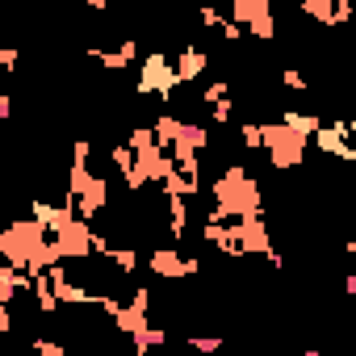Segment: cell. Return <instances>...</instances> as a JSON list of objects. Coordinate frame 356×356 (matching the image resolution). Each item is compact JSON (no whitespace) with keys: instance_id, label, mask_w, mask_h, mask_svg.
Returning <instances> with one entry per match:
<instances>
[{"instance_id":"ffe728a7","label":"cell","mask_w":356,"mask_h":356,"mask_svg":"<svg viewBox=\"0 0 356 356\" xmlns=\"http://www.w3.org/2000/svg\"><path fill=\"white\" fill-rule=\"evenodd\" d=\"M239 138H243L248 151H260L264 147V122H243L239 126Z\"/></svg>"},{"instance_id":"9a60e30c","label":"cell","mask_w":356,"mask_h":356,"mask_svg":"<svg viewBox=\"0 0 356 356\" xmlns=\"http://www.w3.org/2000/svg\"><path fill=\"white\" fill-rule=\"evenodd\" d=\"M92 181H97V176L88 172V163H72V168H67V193H72V197L88 193V185H92Z\"/></svg>"},{"instance_id":"3957f363","label":"cell","mask_w":356,"mask_h":356,"mask_svg":"<svg viewBox=\"0 0 356 356\" xmlns=\"http://www.w3.org/2000/svg\"><path fill=\"white\" fill-rule=\"evenodd\" d=\"M181 88V72H176V59L168 55H147L143 67H138V80H134V92L147 97V92H159L163 101Z\"/></svg>"},{"instance_id":"74e56055","label":"cell","mask_w":356,"mask_h":356,"mask_svg":"<svg viewBox=\"0 0 356 356\" xmlns=\"http://www.w3.org/2000/svg\"><path fill=\"white\" fill-rule=\"evenodd\" d=\"M343 252H348V256H356V235H352V239L343 243Z\"/></svg>"},{"instance_id":"9c48e42d","label":"cell","mask_w":356,"mask_h":356,"mask_svg":"<svg viewBox=\"0 0 356 356\" xmlns=\"http://www.w3.org/2000/svg\"><path fill=\"white\" fill-rule=\"evenodd\" d=\"M168 197V231H172V239H185V231H189V197L185 193H163Z\"/></svg>"},{"instance_id":"4dcf8cb0","label":"cell","mask_w":356,"mask_h":356,"mask_svg":"<svg viewBox=\"0 0 356 356\" xmlns=\"http://www.w3.org/2000/svg\"><path fill=\"white\" fill-rule=\"evenodd\" d=\"M88 159H92V143H88V138H80V143L72 147V163H88Z\"/></svg>"},{"instance_id":"f546056e","label":"cell","mask_w":356,"mask_h":356,"mask_svg":"<svg viewBox=\"0 0 356 356\" xmlns=\"http://www.w3.org/2000/svg\"><path fill=\"white\" fill-rule=\"evenodd\" d=\"M352 17H356V5H352V0H335V26L352 22Z\"/></svg>"},{"instance_id":"7a4b0ae2","label":"cell","mask_w":356,"mask_h":356,"mask_svg":"<svg viewBox=\"0 0 356 356\" xmlns=\"http://www.w3.org/2000/svg\"><path fill=\"white\" fill-rule=\"evenodd\" d=\"M306 134H298L285 118L281 122H264V151H268V163L277 172H289V168H302L306 159Z\"/></svg>"},{"instance_id":"83f0119b","label":"cell","mask_w":356,"mask_h":356,"mask_svg":"<svg viewBox=\"0 0 356 356\" xmlns=\"http://www.w3.org/2000/svg\"><path fill=\"white\" fill-rule=\"evenodd\" d=\"M189 348H197V352H218V348H222V339H218V335H193V339H189Z\"/></svg>"},{"instance_id":"30bf717a","label":"cell","mask_w":356,"mask_h":356,"mask_svg":"<svg viewBox=\"0 0 356 356\" xmlns=\"http://www.w3.org/2000/svg\"><path fill=\"white\" fill-rule=\"evenodd\" d=\"M113 327L134 339V335H143V331L151 327V318H147V310H138V306H122V310L113 314Z\"/></svg>"},{"instance_id":"5b68a950","label":"cell","mask_w":356,"mask_h":356,"mask_svg":"<svg viewBox=\"0 0 356 356\" xmlns=\"http://www.w3.org/2000/svg\"><path fill=\"white\" fill-rule=\"evenodd\" d=\"M55 252H59V260H88V256H92V222L76 214V218L55 235Z\"/></svg>"},{"instance_id":"277c9868","label":"cell","mask_w":356,"mask_h":356,"mask_svg":"<svg viewBox=\"0 0 356 356\" xmlns=\"http://www.w3.org/2000/svg\"><path fill=\"white\" fill-rule=\"evenodd\" d=\"M147 268H151L155 277H168V281H185V277H197V273H202V260L176 252V248H159V252L147 256Z\"/></svg>"},{"instance_id":"d4e9b609","label":"cell","mask_w":356,"mask_h":356,"mask_svg":"<svg viewBox=\"0 0 356 356\" xmlns=\"http://www.w3.org/2000/svg\"><path fill=\"white\" fill-rule=\"evenodd\" d=\"M281 84H285L289 92H306V88H310V84H306V76H302L298 67H285V72H281Z\"/></svg>"},{"instance_id":"ac0fdd59","label":"cell","mask_w":356,"mask_h":356,"mask_svg":"<svg viewBox=\"0 0 356 356\" xmlns=\"http://www.w3.org/2000/svg\"><path fill=\"white\" fill-rule=\"evenodd\" d=\"M285 122H289V126H293L298 134H306V138H314V130L323 126V122H318L314 113H298V109H285Z\"/></svg>"},{"instance_id":"ba28073f","label":"cell","mask_w":356,"mask_h":356,"mask_svg":"<svg viewBox=\"0 0 356 356\" xmlns=\"http://www.w3.org/2000/svg\"><path fill=\"white\" fill-rule=\"evenodd\" d=\"M210 67V55L202 47H185L181 55H176V72H181V84H193L202 80V72Z\"/></svg>"},{"instance_id":"603a6c76","label":"cell","mask_w":356,"mask_h":356,"mask_svg":"<svg viewBox=\"0 0 356 356\" xmlns=\"http://www.w3.org/2000/svg\"><path fill=\"white\" fill-rule=\"evenodd\" d=\"M227 97H231V84H227V80H214V84L202 88V101H206V105H218V101H227Z\"/></svg>"},{"instance_id":"8d00e7d4","label":"cell","mask_w":356,"mask_h":356,"mask_svg":"<svg viewBox=\"0 0 356 356\" xmlns=\"http://www.w3.org/2000/svg\"><path fill=\"white\" fill-rule=\"evenodd\" d=\"M84 5H88V9H97V13H105V9H109V0H84Z\"/></svg>"},{"instance_id":"8992f818","label":"cell","mask_w":356,"mask_h":356,"mask_svg":"<svg viewBox=\"0 0 356 356\" xmlns=\"http://www.w3.org/2000/svg\"><path fill=\"white\" fill-rule=\"evenodd\" d=\"M235 235H239V248L243 256H273V239H268V222L260 214H243V218H231Z\"/></svg>"},{"instance_id":"52a82bcc","label":"cell","mask_w":356,"mask_h":356,"mask_svg":"<svg viewBox=\"0 0 356 356\" xmlns=\"http://www.w3.org/2000/svg\"><path fill=\"white\" fill-rule=\"evenodd\" d=\"M105 206H109V181H105V176H97V181L88 185V193H80V197H76V210H80V218H88V222H92Z\"/></svg>"},{"instance_id":"484cf974","label":"cell","mask_w":356,"mask_h":356,"mask_svg":"<svg viewBox=\"0 0 356 356\" xmlns=\"http://www.w3.org/2000/svg\"><path fill=\"white\" fill-rule=\"evenodd\" d=\"M231 118H235V97H227V101L210 105V122H231Z\"/></svg>"},{"instance_id":"1f68e13d","label":"cell","mask_w":356,"mask_h":356,"mask_svg":"<svg viewBox=\"0 0 356 356\" xmlns=\"http://www.w3.org/2000/svg\"><path fill=\"white\" fill-rule=\"evenodd\" d=\"M113 252V243H109V235H101V231H92V256H109Z\"/></svg>"},{"instance_id":"7c38bea8","label":"cell","mask_w":356,"mask_h":356,"mask_svg":"<svg viewBox=\"0 0 356 356\" xmlns=\"http://www.w3.org/2000/svg\"><path fill=\"white\" fill-rule=\"evenodd\" d=\"M181 130H185L181 118H172V113H159V118H155V138H159V147H172L176 138H181Z\"/></svg>"},{"instance_id":"e575fe53","label":"cell","mask_w":356,"mask_h":356,"mask_svg":"<svg viewBox=\"0 0 356 356\" xmlns=\"http://www.w3.org/2000/svg\"><path fill=\"white\" fill-rule=\"evenodd\" d=\"M0 118H13V97L0 92Z\"/></svg>"},{"instance_id":"f1b7e54d","label":"cell","mask_w":356,"mask_h":356,"mask_svg":"<svg viewBox=\"0 0 356 356\" xmlns=\"http://www.w3.org/2000/svg\"><path fill=\"white\" fill-rule=\"evenodd\" d=\"M34 352H42V356H67V348H63V343H55V339H42V335L34 339Z\"/></svg>"},{"instance_id":"6da1fadb","label":"cell","mask_w":356,"mask_h":356,"mask_svg":"<svg viewBox=\"0 0 356 356\" xmlns=\"http://www.w3.org/2000/svg\"><path fill=\"white\" fill-rule=\"evenodd\" d=\"M206 193L214 197L210 218H222V222L227 218H243V214H260V206H264V197H260V189H256V181L248 176L243 163H231Z\"/></svg>"},{"instance_id":"f35d334b","label":"cell","mask_w":356,"mask_h":356,"mask_svg":"<svg viewBox=\"0 0 356 356\" xmlns=\"http://www.w3.org/2000/svg\"><path fill=\"white\" fill-rule=\"evenodd\" d=\"M214 5H231V0H214Z\"/></svg>"},{"instance_id":"4fadbf2b","label":"cell","mask_w":356,"mask_h":356,"mask_svg":"<svg viewBox=\"0 0 356 356\" xmlns=\"http://www.w3.org/2000/svg\"><path fill=\"white\" fill-rule=\"evenodd\" d=\"M231 9H235L231 17H235V22H243V26H248V22H256L260 13H273L268 0H231Z\"/></svg>"},{"instance_id":"2e32d148","label":"cell","mask_w":356,"mask_h":356,"mask_svg":"<svg viewBox=\"0 0 356 356\" xmlns=\"http://www.w3.org/2000/svg\"><path fill=\"white\" fill-rule=\"evenodd\" d=\"M176 143H189V147L206 151V147H210V130H206L202 122H185V130H181V138H176Z\"/></svg>"},{"instance_id":"d590c367","label":"cell","mask_w":356,"mask_h":356,"mask_svg":"<svg viewBox=\"0 0 356 356\" xmlns=\"http://www.w3.org/2000/svg\"><path fill=\"white\" fill-rule=\"evenodd\" d=\"M343 293H348V298H356V273H352V277L343 281Z\"/></svg>"},{"instance_id":"d6a6232c","label":"cell","mask_w":356,"mask_h":356,"mask_svg":"<svg viewBox=\"0 0 356 356\" xmlns=\"http://www.w3.org/2000/svg\"><path fill=\"white\" fill-rule=\"evenodd\" d=\"M0 67H5V72H17V47H5V51H0Z\"/></svg>"},{"instance_id":"5bb4252c","label":"cell","mask_w":356,"mask_h":356,"mask_svg":"<svg viewBox=\"0 0 356 356\" xmlns=\"http://www.w3.org/2000/svg\"><path fill=\"white\" fill-rule=\"evenodd\" d=\"M302 13L318 26H335V0H302Z\"/></svg>"},{"instance_id":"e0dca14e","label":"cell","mask_w":356,"mask_h":356,"mask_svg":"<svg viewBox=\"0 0 356 356\" xmlns=\"http://www.w3.org/2000/svg\"><path fill=\"white\" fill-rule=\"evenodd\" d=\"M248 34L260 38V42H273V38H277V17H273V13H260L256 22H248Z\"/></svg>"},{"instance_id":"44dd1931","label":"cell","mask_w":356,"mask_h":356,"mask_svg":"<svg viewBox=\"0 0 356 356\" xmlns=\"http://www.w3.org/2000/svg\"><path fill=\"white\" fill-rule=\"evenodd\" d=\"M126 143H130L134 151H147V147H155L159 138H155V126H130V134H126Z\"/></svg>"},{"instance_id":"836d02e7","label":"cell","mask_w":356,"mask_h":356,"mask_svg":"<svg viewBox=\"0 0 356 356\" xmlns=\"http://www.w3.org/2000/svg\"><path fill=\"white\" fill-rule=\"evenodd\" d=\"M130 306H138V310H151V289H138V285H134V298H130Z\"/></svg>"},{"instance_id":"d6986e66","label":"cell","mask_w":356,"mask_h":356,"mask_svg":"<svg viewBox=\"0 0 356 356\" xmlns=\"http://www.w3.org/2000/svg\"><path fill=\"white\" fill-rule=\"evenodd\" d=\"M159 343H168V331H163V327H147L143 335H134V352H138V356H147V352L159 348Z\"/></svg>"},{"instance_id":"cb8c5ba5","label":"cell","mask_w":356,"mask_h":356,"mask_svg":"<svg viewBox=\"0 0 356 356\" xmlns=\"http://www.w3.org/2000/svg\"><path fill=\"white\" fill-rule=\"evenodd\" d=\"M197 22H202V30H222V13L214 9V0H210V5H202Z\"/></svg>"},{"instance_id":"8fae6325","label":"cell","mask_w":356,"mask_h":356,"mask_svg":"<svg viewBox=\"0 0 356 356\" xmlns=\"http://www.w3.org/2000/svg\"><path fill=\"white\" fill-rule=\"evenodd\" d=\"M92 55L101 59V67H105V72H122V67H130V63H134V55H138V47H134V42L126 38V42H122L118 51H92Z\"/></svg>"},{"instance_id":"4316f807","label":"cell","mask_w":356,"mask_h":356,"mask_svg":"<svg viewBox=\"0 0 356 356\" xmlns=\"http://www.w3.org/2000/svg\"><path fill=\"white\" fill-rule=\"evenodd\" d=\"M218 34H222V38H227V42H239V38H243V34H248V26H243V22H235V17H231V22H222V30H218Z\"/></svg>"},{"instance_id":"7402d4cb","label":"cell","mask_w":356,"mask_h":356,"mask_svg":"<svg viewBox=\"0 0 356 356\" xmlns=\"http://www.w3.org/2000/svg\"><path fill=\"white\" fill-rule=\"evenodd\" d=\"M109 260H113V268H118V273H134V268H138L134 248H113V252H109Z\"/></svg>"},{"instance_id":"ab89813d","label":"cell","mask_w":356,"mask_h":356,"mask_svg":"<svg viewBox=\"0 0 356 356\" xmlns=\"http://www.w3.org/2000/svg\"><path fill=\"white\" fill-rule=\"evenodd\" d=\"M352 210H356V193H352Z\"/></svg>"}]
</instances>
